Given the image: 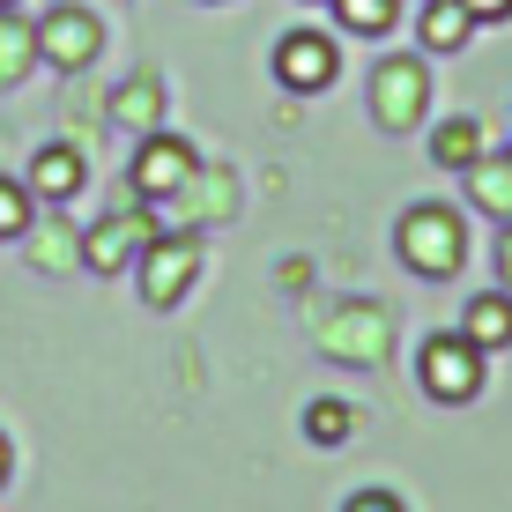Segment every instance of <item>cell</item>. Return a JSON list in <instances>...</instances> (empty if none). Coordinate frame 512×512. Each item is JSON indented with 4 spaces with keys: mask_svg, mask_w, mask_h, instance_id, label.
I'll return each mask as SVG.
<instances>
[{
    "mask_svg": "<svg viewBox=\"0 0 512 512\" xmlns=\"http://www.w3.org/2000/svg\"><path fill=\"white\" fill-rule=\"evenodd\" d=\"M394 245L423 282H446V275H461V260H468V223H461V208H446V201H416L409 216H401Z\"/></svg>",
    "mask_w": 512,
    "mask_h": 512,
    "instance_id": "obj_1",
    "label": "cell"
},
{
    "mask_svg": "<svg viewBox=\"0 0 512 512\" xmlns=\"http://www.w3.org/2000/svg\"><path fill=\"white\" fill-rule=\"evenodd\" d=\"M416 379L431 401H446V409H461V401L483 394V349L468 342V334H431L416 357Z\"/></svg>",
    "mask_w": 512,
    "mask_h": 512,
    "instance_id": "obj_2",
    "label": "cell"
},
{
    "mask_svg": "<svg viewBox=\"0 0 512 512\" xmlns=\"http://www.w3.org/2000/svg\"><path fill=\"white\" fill-rule=\"evenodd\" d=\"M193 141H179V134H149L134 149V171H127V186L141 193L149 208H164V201H179V193L193 186Z\"/></svg>",
    "mask_w": 512,
    "mask_h": 512,
    "instance_id": "obj_3",
    "label": "cell"
},
{
    "mask_svg": "<svg viewBox=\"0 0 512 512\" xmlns=\"http://www.w3.org/2000/svg\"><path fill=\"white\" fill-rule=\"evenodd\" d=\"M193 275H201V245L193 238H149L134 260V282H141V305H179V297L193 290Z\"/></svg>",
    "mask_w": 512,
    "mask_h": 512,
    "instance_id": "obj_4",
    "label": "cell"
},
{
    "mask_svg": "<svg viewBox=\"0 0 512 512\" xmlns=\"http://www.w3.org/2000/svg\"><path fill=\"white\" fill-rule=\"evenodd\" d=\"M423 104H431V75H423V60H379L372 75V119L386 134H409L423 119Z\"/></svg>",
    "mask_w": 512,
    "mask_h": 512,
    "instance_id": "obj_5",
    "label": "cell"
},
{
    "mask_svg": "<svg viewBox=\"0 0 512 512\" xmlns=\"http://www.w3.org/2000/svg\"><path fill=\"white\" fill-rule=\"evenodd\" d=\"M156 238V208L141 201V208H119V216H104L90 238H82V268H97V275H119V268H134L141 260V245Z\"/></svg>",
    "mask_w": 512,
    "mask_h": 512,
    "instance_id": "obj_6",
    "label": "cell"
},
{
    "mask_svg": "<svg viewBox=\"0 0 512 512\" xmlns=\"http://www.w3.org/2000/svg\"><path fill=\"white\" fill-rule=\"evenodd\" d=\"M334 67H342V52H334L327 30H290V38L275 45V82L290 97H320L334 82Z\"/></svg>",
    "mask_w": 512,
    "mask_h": 512,
    "instance_id": "obj_7",
    "label": "cell"
},
{
    "mask_svg": "<svg viewBox=\"0 0 512 512\" xmlns=\"http://www.w3.org/2000/svg\"><path fill=\"white\" fill-rule=\"evenodd\" d=\"M104 52V23L90 8H52L45 23H38V60L45 67H60V75H75V67H90Z\"/></svg>",
    "mask_w": 512,
    "mask_h": 512,
    "instance_id": "obj_8",
    "label": "cell"
},
{
    "mask_svg": "<svg viewBox=\"0 0 512 512\" xmlns=\"http://www.w3.org/2000/svg\"><path fill=\"white\" fill-rule=\"evenodd\" d=\"M38 201H75L82 193V156L67 149V141H45L38 156H30V179H23Z\"/></svg>",
    "mask_w": 512,
    "mask_h": 512,
    "instance_id": "obj_9",
    "label": "cell"
},
{
    "mask_svg": "<svg viewBox=\"0 0 512 512\" xmlns=\"http://www.w3.org/2000/svg\"><path fill=\"white\" fill-rule=\"evenodd\" d=\"M461 334L483 349V357H490V349H512V297H505V290H483V297L461 312Z\"/></svg>",
    "mask_w": 512,
    "mask_h": 512,
    "instance_id": "obj_10",
    "label": "cell"
},
{
    "mask_svg": "<svg viewBox=\"0 0 512 512\" xmlns=\"http://www.w3.org/2000/svg\"><path fill=\"white\" fill-rule=\"evenodd\" d=\"M468 30H475V15L461 0H431V8H423V52H461Z\"/></svg>",
    "mask_w": 512,
    "mask_h": 512,
    "instance_id": "obj_11",
    "label": "cell"
},
{
    "mask_svg": "<svg viewBox=\"0 0 512 512\" xmlns=\"http://www.w3.org/2000/svg\"><path fill=\"white\" fill-rule=\"evenodd\" d=\"M475 156H483V127H475V119H446V127L431 134V164L438 171H468Z\"/></svg>",
    "mask_w": 512,
    "mask_h": 512,
    "instance_id": "obj_12",
    "label": "cell"
},
{
    "mask_svg": "<svg viewBox=\"0 0 512 512\" xmlns=\"http://www.w3.org/2000/svg\"><path fill=\"white\" fill-rule=\"evenodd\" d=\"M468 171H475V208H490V216H512V149H505V156L483 149Z\"/></svg>",
    "mask_w": 512,
    "mask_h": 512,
    "instance_id": "obj_13",
    "label": "cell"
},
{
    "mask_svg": "<svg viewBox=\"0 0 512 512\" xmlns=\"http://www.w3.org/2000/svg\"><path fill=\"white\" fill-rule=\"evenodd\" d=\"M334 15H342V30H357V38H386V30L401 23V0H334Z\"/></svg>",
    "mask_w": 512,
    "mask_h": 512,
    "instance_id": "obj_14",
    "label": "cell"
},
{
    "mask_svg": "<svg viewBox=\"0 0 512 512\" xmlns=\"http://www.w3.org/2000/svg\"><path fill=\"white\" fill-rule=\"evenodd\" d=\"M349 431H357V409H349V401H312L305 409V438L312 446H349Z\"/></svg>",
    "mask_w": 512,
    "mask_h": 512,
    "instance_id": "obj_15",
    "label": "cell"
},
{
    "mask_svg": "<svg viewBox=\"0 0 512 512\" xmlns=\"http://www.w3.org/2000/svg\"><path fill=\"white\" fill-rule=\"evenodd\" d=\"M38 60V23H0V82H23Z\"/></svg>",
    "mask_w": 512,
    "mask_h": 512,
    "instance_id": "obj_16",
    "label": "cell"
},
{
    "mask_svg": "<svg viewBox=\"0 0 512 512\" xmlns=\"http://www.w3.org/2000/svg\"><path fill=\"white\" fill-rule=\"evenodd\" d=\"M30 223H38V193L23 179H0V238H30Z\"/></svg>",
    "mask_w": 512,
    "mask_h": 512,
    "instance_id": "obj_17",
    "label": "cell"
},
{
    "mask_svg": "<svg viewBox=\"0 0 512 512\" xmlns=\"http://www.w3.org/2000/svg\"><path fill=\"white\" fill-rule=\"evenodd\" d=\"M75 260H82V238H67L60 223H52V231L38 238V268H75Z\"/></svg>",
    "mask_w": 512,
    "mask_h": 512,
    "instance_id": "obj_18",
    "label": "cell"
},
{
    "mask_svg": "<svg viewBox=\"0 0 512 512\" xmlns=\"http://www.w3.org/2000/svg\"><path fill=\"white\" fill-rule=\"evenodd\" d=\"M342 512H401V498H394V490H357Z\"/></svg>",
    "mask_w": 512,
    "mask_h": 512,
    "instance_id": "obj_19",
    "label": "cell"
},
{
    "mask_svg": "<svg viewBox=\"0 0 512 512\" xmlns=\"http://www.w3.org/2000/svg\"><path fill=\"white\" fill-rule=\"evenodd\" d=\"M461 8L475 15V23H505V15H512V0H461Z\"/></svg>",
    "mask_w": 512,
    "mask_h": 512,
    "instance_id": "obj_20",
    "label": "cell"
},
{
    "mask_svg": "<svg viewBox=\"0 0 512 512\" xmlns=\"http://www.w3.org/2000/svg\"><path fill=\"white\" fill-rule=\"evenodd\" d=\"M149 104H156V90H127L119 97V119H149Z\"/></svg>",
    "mask_w": 512,
    "mask_h": 512,
    "instance_id": "obj_21",
    "label": "cell"
},
{
    "mask_svg": "<svg viewBox=\"0 0 512 512\" xmlns=\"http://www.w3.org/2000/svg\"><path fill=\"white\" fill-rule=\"evenodd\" d=\"M498 268H505V297H512V231H505V245H498Z\"/></svg>",
    "mask_w": 512,
    "mask_h": 512,
    "instance_id": "obj_22",
    "label": "cell"
},
{
    "mask_svg": "<svg viewBox=\"0 0 512 512\" xmlns=\"http://www.w3.org/2000/svg\"><path fill=\"white\" fill-rule=\"evenodd\" d=\"M8 468H15V453H8V431H0V483H8Z\"/></svg>",
    "mask_w": 512,
    "mask_h": 512,
    "instance_id": "obj_23",
    "label": "cell"
},
{
    "mask_svg": "<svg viewBox=\"0 0 512 512\" xmlns=\"http://www.w3.org/2000/svg\"><path fill=\"white\" fill-rule=\"evenodd\" d=\"M15 8H23V0H0V15H15Z\"/></svg>",
    "mask_w": 512,
    "mask_h": 512,
    "instance_id": "obj_24",
    "label": "cell"
}]
</instances>
